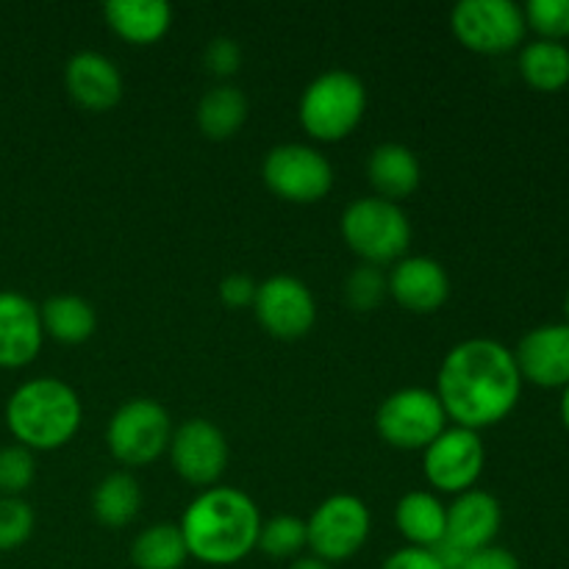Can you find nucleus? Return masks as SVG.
Returning <instances> with one entry per match:
<instances>
[{
	"mask_svg": "<svg viewBox=\"0 0 569 569\" xmlns=\"http://www.w3.org/2000/svg\"><path fill=\"white\" fill-rule=\"evenodd\" d=\"M522 376L515 353L495 339H465L445 356L437 376V398L448 422L481 431L515 411Z\"/></svg>",
	"mask_w": 569,
	"mask_h": 569,
	"instance_id": "obj_1",
	"label": "nucleus"
},
{
	"mask_svg": "<svg viewBox=\"0 0 569 569\" xmlns=\"http://www.w3.org/2000/svg\"><path fill=\"white\" fill-rule=\"evenodd\" d=\"M189 559L209 567H231L256 550L261 531L259 506L233 487L203 489L178 522Z\"/></svg>",
	"mask_w": 569,
	"mask_h": 569,
	"instance_id": "obj_2",
	"label": "nucleus"
},
{
	"mask_svg": "<svg viewBox=\"0 0 569 569\" xmlns=\"http://www.w3.org/2000/svg\"><path fill=\"white\" fill-rule=\"evenodd\" d=\"M83 406L76 389L59 378H33L17 387L6 403V426L28 450H59L78 433Z\"/></svg>",
	"mask_w": 569,
	"mask_h": 569,
	"instance_id": "obj_3",
	"label": "nucleus"
},
{
	"mask_svg": "<svg viewBox=\"0 0 569 569\" xmlns=\"http://www.w3.org/2000/svg\"><path fill=\"white\" fill-rule=\"evenodd\" d=\"M367 111V89L348 70L317 76L300 94L298 117L303 131L317 142H342L359 128Z\"/></svg>",
	"mask_w": 569,
	"mask_h": 569,
	"instance_id": "obj_4",
	"label": "nucleus"
},
{
	"mask_svg": "<svg viewBox=\"0 0 569 569\" xmlns=\"http://www.w3.org/2000/svg\"><path fill=\"white\" fill-rule=\"evenodd\" d=\"M345 244L365 264H395L411 244V222L398 203L383 198H359L339 220Z\"/></svg>",
	"mask_w": 569,
	"mask_h": 569,
	"instance_id": "obj_5",
	"label": "nucleus"
},
{
	"mask_svg": "<svg viewBox=\"0 0 569 569\" xmlns=\"http://www.w3.org/2000/svg\"><path fill=\"white\" fill-rule=\"evenodd\" d=\"M450 31L481 56L511 53L526 39V14L511 0H461L450 11Z\"/></svg>",
	"mask_w": 569,
	"mask_h": 569,
	"instance_id": "obj_6",
	"label": "nucleus"
},
{
	"mask_svg": "<svg viewBox=\"0 0 569 569\" xmlns=\"http://www.w3.org/2000/svg\"><path fill=\"white\" fill-rule=\"evenodd\" d=\"M172 439L170 415L150 398H133L114 411L106 428L111 456L126 467H144L159 459Z\"/></svg>",
	"mask_w": 569,
	"mask_h": 569,
	"instance_id": "obj_7",
	"label": "nucleus"
},
{
	"mask_svg": "<svg viewBox=\"0 0 569 569\" xmlns=\"http://www.w3.org/2000/svg\"><path fill=\"white\" fill-rule=\"evenodd\" d=\"M376 428L387 445L398 450H426L448 428V415L437 392L406 387L389 395L376 415Z\"/></svg>",
	"mask_w": 569,
	"mask_h": 569,
	"instance_id": "obj_8",
	"label": "nucleus"
},
{
	"mask_svg": "<svg viewBox=\"0 0 569 569\" xmlns=\"http://www.w3.org/2000/svg\"><path fill=\"white\" fill-rule=\"evenodd\" d=\"M261 178L276 198L309 206L326 198L333 187V167L311 144L287 142L267 153Z\"/></svg>",
	"mask_w": 569,
	"mask_h": 569,
	"instance_id": "obj_9",
	"label": "nucleus"
},
{
	"mask_svg": "<svg viewBox=\"0 0 569 569\" xmlns=\"http://www.w3.org/2000/svg\"><path fill=\"white\" fill-rule=\"evenodd\" d=\"M370 509L356 495H331L315 509L306 522L309 550L326 565L348 561L365 548L370 537Z\"/></svg>",
	"mask_w": 569,
	"mask_h": 569,
	"instance_id": "obj_10",
	"label": "nucleus"
},
{
	"mask_svg": "<svg viewBox=\"0 0 569 569\" xmlns=\"http://www.w3.org/2000/svg\"><path fill=\"white\" fill-rule=\"evenodd\" d=\"M487 467V448L478 431L470 428H445L426 450L422 470L428 483L445 495H461L476 489L478 478Z\"/></svg>",
	"mask_w": 569,
	"mask_h": 569,
	"instance_id": "obj_11",
	"label": "nucleus"
},
{
	"mask_svg": "<svg viewBox=\"0 0 569 569\" xmlns=\"http://www.w3.org/2000/svg\"><path fill=\"white\" fill-rule=\"evenodd\" d=\"M253 311L261 328L281 342L303 339L317 322L315 295L295 276H272L259 283Z\"/></svg>",
	"mask_w": 569,
	"mask_h": 569,
	"instance_id": "obj_12",
	"label": "nucleus"
},
{
	"mask_svg": "<svg viewBox=\"0 0 569 569\" xmlns=\"http://www.w3.org/2000/svg\"><path fill=\"white\" fill-rule=\"evenodd\" d=\"M167 450L178 476L192 487H214L228 467L226 433L203 417L181 422Z\"/></svg>",
	"mask_w": 569,
	"mask_h": 569,
	"instance_id": "obj_13",
	"label": "nucleus"
},
{
	"mask_svg": "<svg viewBox=\"0 0 569 569\" xmlns=\"http://www.w3.org/2000/svg\"><path fill=\"white\" fill-rule=\"evenodd\" d=\"M522 381L542 389L569 387V326L550 322L528 331L515 350Z\"/></svg>",
	"mask_w": 569,
	"mask_h": 569,
	"instance_id": "obj_14",
	"label": "nucleus"
},
{
	"mask_svg": "<svg viewBox=\"0 0 569 569\" xmlns=\"http://www.w3.org/2000/svg\"><path fill=\"white\" fill-rule=\"evenodd\" d=\"M389 295L411 315H433L450 298V278L431 256H403L387 276Z\"/></svg>",
	"mask_w": 569,
	"mask_h": 569,
	"instance_id": "obj_15",
	"label": "nucleus"
},
{
	"mask_svg": "<svg viewBox=\"0 0 569 569\" xmlns=\"http://www.w3.org/2000/svg\"><path fill=\"white\" fill-rule=\"evenodd\" d=\"M44 342L39 306L11 289H0V367L20 370L31 365Z\"/></svg>",
	"mask_w": 569,
	"mask_h": 569,
	"instance_id": "obj_16",
	"label": "nucleus"
},
{
	"mask_svg": "<svg viewBox=\"0 0 569 569\" xmlns=\"http://www.w3.org/2000/svg\"><path fill=\"white\" fill-rule=\"evenodd\" d=\"M500 526H503V509H500L498 498L483 489H470V492L456 495L453 503L448 506L445 542L472 556L483 548H492Z\"/></svg>",
	"mask_w": 569,
	"mask_h": 569,
	"instance_id": "obj_17",
	"label": "nucleus"
},
{
	"mask_svg": "<svg viewBox=\"0 0 569 569\" xmlns=\"http://www.w3.org/2000/svg\"><path fill=\"white\" fill-rule=\"evenodd\" d=\"M64 87L72 103L83 111H111L122 100V76L111 59L94 50H81L64 67Z\"/></svg>",
	"mask_w": 569,
	"mask_h": 569,
	"instance_id": "obj_18",
	"label": "nucleus"
},
{
	"mask_svg": "<svg viewBox=\"0 0 569 569\" xmlns=\"http://www.w3.org/2000/svg\"><path fill=\"white\" fill-rule=\"evenodd\" d=\"M420 159L411 148L400 142H383L367 159V181L376 189V198L398 200L409 198L420 187Z\"/></svg>",
	"mask_w": 569,
	"mask_h": 569,
	"instance_id": "obj_19",
	"label": "nucleus"
},
{
	"mask_svg": "<svg viewBox=\"0 0 569 569\" xmlns=\"http://www.w3.org/2000/svg\"><path fill=\"white\" fill-rule=\"evenodd\" d=\"M111 31L131 44H156L172 26V9L164 0H111L103 6Z\"/></svg>",
	"mask_w": 569,
	"mask_h": 569,
	"instance_id": "obj_20",
	"label": "nucleus"
},
{
	"mask_svg": "<svg viewBox=\"0 0 569 569\" xmlns=\"http://www.w3.org/2000/svg\"><path fill=\"white\" fill-rule=\"evenodd\" d=\"M395 522L398 531L403 533L406 542L411 548H437L445 539V528H448V506L437 498L433 492H415L403 495L395 509Z\"/></svg>",
	"mask_w": 569,
	"mask_h": 569,
	"instance_id": "obj_21",
	"label": "nucleus"
},
{
	"mask_svg": "<svg viewBox=\"0 0 569 569\" xmlns=\"http://www.w3.org/2000/svg\"><path fill=\"white\" fill-rule=\"evenodd\" d=\"M44 337L61 345H83L98 328V317L89 300L78 295H53L39 309Z\"/></svg>",
	"mask_w": 569,
	"mask_h": 569,
	"instance_id": "obj_22",
	"label": "nucleus"
},
{
	"mask_svg": "<svg viewBox=\"0 0 569 569\" xmlns=\"http://www.w3.org/2000/svg\"><path fill=\"white\" fill-rule=\"evenodd\" d=\"M194 117H198V128L206 139L226 142L242 131L244 120H248V98L242 94V89L222 83L200 98Z\"/></svg>",
	"mask_w": 569,
	"mask_h": 569,
	"instance_id": "obj_23",
	"label": "nucleus"
},
{
	"mask_svg": "<svg viewBox=\"0 0 569 569\" xmlns=\"http://www.w3.org/2000/svg\"><path fill=\"white\" fill-rule=\"evenodd\" d=\"M520 76L537 92H561L569 83V48L561 42H537L520 50Z\"/></svg>",
	"mask_w": 569,
	"mask_h": 569,
	"instance_id": "obj_24",
	"label": "nucleus"
},
{
	"mask_svg": "<svg viewBox=\"0 0 569 569\" xmlns=\"http://www.w3.org/2000/svg\"><path fill=\"white\" fill-rule=\"evenodd\" d=\"M142 509V489L131 472H111L94 487L92 511L100 526L122 528Z\"/></svg>",
	"mask_w": 569,
	"mask_h": 569,
	"instance_id": "obj_25",
	"label": "nucleus"
},
{
	"mask_svg": "<svg viewBox=\"0 0 569 569\" xmlns=\"http://www.w3.org/2000/svg\"><path fill=\"white\" fill-rule=\"evenodd\" d=\"M189 550L178 526L159 522L133 539L131 561L137 569H181L187 565Z\"/></svg>",
	"mask_w": 569,
	"mask_h": 569,
	"instance_id": "obj_26",
	"label": "nucleus"
},
{
	"mask_svg": "<svg viewBox=\"0 0 569 569\" xmlns=\"http://www.w3.org/2000/svg\"><path fill=\"white\" fill-rule=\"evenodd\" d=\"M256 548L267 556V559H300L306 548H309V531H306V520L295 515H278L272 520L261 522L259 542Z\"/></svg>",
	"mask_w": 569,
	"mask_h": 569,
	"instance_id": "obj_27",
	"label": "nucleus"
},
{
	"mask_svg": "<svg viewBox=\"0 0 569 569\" xmlns=\"http://www.w3.org/2000/svg\"><path fill=\"white\" fill-rule=\"evenodd\" d=\"M389 295L387 276L381 272V267L361 264L345 278V303L353 311H372L383 303V298Z\"/></svg>",
	"mask_w": 569,
	"mask_h": 569,
	"instance_id": "obj_28",
	"label": "nucleus"
},
{
	"mask_svg": "<svg viewBox=\"0 0 569 569\" xmlns=\"http://www.w3.org/2000/svg\"><path fill=\"white\" fill-rule=\"evenodd\" d=\"M37 478V459L33 450L22 445L0 448V498H20Z\"/></svg>",
	"mask_w": 569,
	"mask_h": 569,
	"instance_id": "obj_29",
	"label": "nucleus"
},
{
	"mask_svg": "<svg viewBox=\"0 0 569 569\" xmlns=\"http://www.w3.org/2000/svg\"><path fill=\"white\" fill-rule=\"evenodd\" d=\"M526 26L539 33V39L561 42L569 37V0H531L522 6Z\"/></svg>",
	"mask_w": 569,
	"mask_h": 569,
	"instance_id": "obj_30",
	"label": "nucleus"
},
{
	"mask_svg": "<svg viewBox=\"0 0 569 569\" xmlns=\"http://www.w3.org/2000/svg\"><path fill=\"white\" fill-rule=\"evenodd\" d=\"M37 517L22 498H0V553L17 550L31 539Z\"/></svg>",
	"mask_w": 569,
	"mask_h": 569,
	"instance_id": "obj_31",
	"label": "nucleus"
},
{
	"mask_svg": "<svg viewBox=\"0 0 569 569\" xmlns=\"http://www.w3.org/2000/svg\"><path fill=\"white\" fill-rule=\"evenodd\" d=\"M203 64L211 76L231 78L237 76L239 67H242V50H239V44L233 42V39L217 37L211 39L209 48H206Z\"/></svg>",
	"mask_w": 569,
	"mask_h": 569,
	"instance_id": "obj_32",
	"label": "nucleus"
},
{
	"mask_svg": "<svg viewBox=\"0 0 569 569\" xmlns=\"http://www.w3.org/2000/svg\"><path fill=\"white\" fill-rule=\"evenodd\" d=\"M256 292H259V283L242 272H233V276L222 278L220 283V300L228 309H248V306L253 309Z\"/></svg>",
	"mask_w": 569,
	"mask_h": 569,
	"instance_id": "obj_33",
	"label": "nucleus"
},
{
	"mask_svg": "<svg viewBox=\"0 0 569 569\" xmlns=\"http://www.w3.org/2000/svg\"><path fill=\"white\" fill-rule=\"evenodd\" d=\"M381 569H445V567L442 561L433 556V550L411 548V545H406V548L395 550V553L383 561Z\"/></svg>",
	"mask_w": 569,
	"mask_h": 569,
	"instance_id": "obj_34",
	"label": "nucleus"
},
{
	"mask_svg": "<svg viewBox=\"0 0 569 569\" xmlns=\"http://www.w3.org/2000/svg\"><path fill=\"white\" fill-rule=\"evenodd\" d=\"M461 569H520V561H517V556L511 550L492 545V548H483L478 553H472L461 565Z\"/></svg>",
	"mask_w": 569,
	"mask_h": 569,
	"instance_id": "obj_35",
	"label": "nucleus"
},
{
	"mask_svg": "<svg viewBox=\"0 0 569 569\" xmlns=\"http://www.w3.org/2000/svg\"><path fill=\"white\" fill-rule=\"evenodd\" d=\"M289 569H333V567L326 565V561H320L317 556H300V559L292 561V567Z\"/></svg>",
	"mask_w": 569,
	"mask_h": 569,
	"instance_id": "obj_36",
	"label": "nucleus"
},
{
	"mask_svg": "<svg viewBox=\"0 0 569 569\" xmlns=\"http://www.w3.org/2000/svg\"><path fill=\"white\" fill-rule=\"evenodd\" d=\"M561 422H565V428L569 431V387L561 395Z\"/></svg>",
	"mask_w": 569,
	"mask_h": 569,
	"instance_id": "obj_37",
	"label": "nucleus"
},
{
	"mask_svg": "<svg viewBox=\"0 0 569 569\" xmlns=\"http://www.w3.org/2000/svg\"><path fill=\"white\" fill-rule=\"evenodd\" d=\"M565 311H567V322H565V326H569V292H567V303H565Z\"/></svg>",
	"mask_w": 569,
	"mask_h": 569,
	"instance_id": "obj_38",
	"label": "nucleus"
}]
</instances>
